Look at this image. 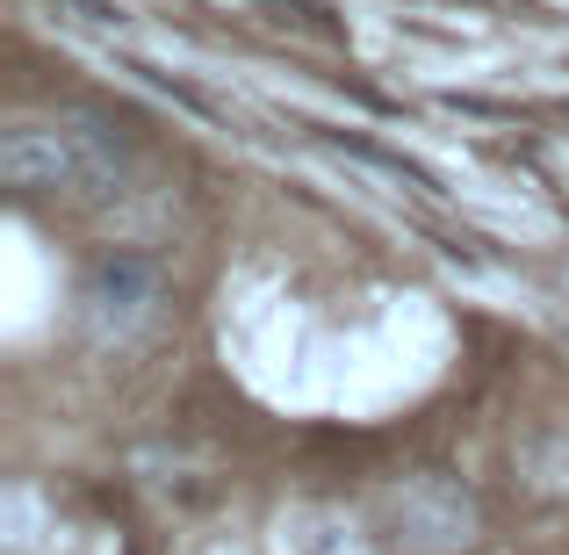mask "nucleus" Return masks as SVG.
<instances>
[{"label":"nucleus","mask_w":569,"mask_h":555,"mask_svg":"<svg viewBox=\"0 0 569 555\" xmlns=\"http://www.w3.org/2000/svg\"><path fill=\"white\" fill-rule=\"evenodd\" d=\"M72 310H80V333L94 339V347H138L159 325V310H167V267H159L152 252H130V246L101 252L80 275Z\"/></svg>","instance_id":"nucleus-2"},{"label":"nucleus","mask_w":569,"mask_h":555,"mask_svg":"<svg viewBox=\"0 0 569 555\" xmlns=\"http://www.w3.org/2000/svg\"><path fill=\"white\" fill-rule=\"evenodd\" d=\"M123 72H138V80H144V87H159V95H173V101H181V109H194V116H223V109H217V101H209V95H202V87H188V80H173V72H159V66H144V58H123Z\"/></svg>","instance_id":"nucleus-5"},{"label":"nucleus","mask_w":569,"mask_h":555,"mask_svg":"<svg viewBox=\"0 0 569 555\" xmlns=\"http://www.w3.org/2000/svg\"><path fill=\"white\" fill-rule=\"evenodd\" d=\"M58 8H72L80 22H123V8H116V0H58Z\"/></svg>","instance_id":"nucleus-6"},{"label":"nucleus","mask_w":569,"mask_h":555,"mask_svg":"<svg viewBox=\"0 0 569 555\" xmlns=\"http://www.w3.org/2000/svg\"><path fill=\"white\" fill-rule=\"evenodd\" d=\"M130 174V138L101 116H37L0 138V181L37 202H101Z\"/></svg>","instance_id":"nucleus-1"},{"label":"nucleus","mask_w":569,"mask_h":555,"mask_svg":"<svg viewBox=\"0 0 569 555\" xmlns=\"http://www.w3.org/2000/svg\"><path fill=\"white\" fill-rule=\"evenodd\" d=\"M303 130H318L325 145H339L347 159H361V167L389 174V181H403V188H418V195H440V188H432V174H426V167H411L403 152H389V145H376V138H353V130H325V123H303Z\"/></svg>","instance_id":"nucleus-4"},{"label":"nucleus","mask_w":569,"mask_h":555,"mask_svg":"<svg viewBox=\"0 0 569 555\" xmlns=\"http://www.w3.org/2000/svg\"><path fill=\"white\" fill-rule=\"evenodd\" d=\"M389 513L403 519V548L411 555H455V548H469V534H476V505L461 498L455 484H403V490H389Z\"/></svg>","instance_id":"nucleus-3"}]
</instances>
